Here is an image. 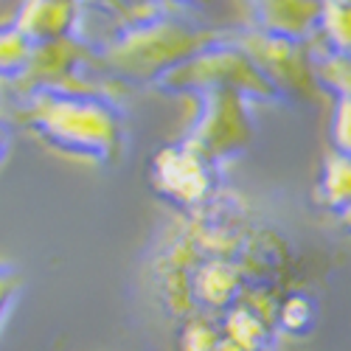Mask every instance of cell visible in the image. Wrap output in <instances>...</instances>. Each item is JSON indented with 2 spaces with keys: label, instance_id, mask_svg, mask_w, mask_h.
I'll return each instance as SVG.
<instances>
[{
  "label": "cell",
  "instance_id": "6da1fadb",
  "mask_svg": "<svg viewBox=\"0 0 351 351\" xmlns=\"http://www.w3.org/2000/svg\"><path fill=\"white\" fill-rule=\"evenodd\" d=\"M132 12L138 14V9ZM217 43H222L217 28H199L163 14H138L112 34V40L96 56V65L115 79L158 84L169 71Z\"/></svg>",
  "mask_w": 351,
  "mask_h": 351
},
{
  "label": "cell",
  "instance_id": "7a4b0ae2",
  "mask_svg": "<svg viewBox=\"0 0 351 351\" xmlns=\"http://www.w3.org/2000/svg\"><path fill=\"white\" fill-rule=\"evenodd\" d=\"M23 96L25 124L56 149L93 160H110L121 149V112L101 93L32 90Z\"/></svg>",
  "mask_w": 351,
  "mask_h": 351
},
{
  "label": "cell",
  "instance_id": "3957f363",
  "mask_svg": "<svg viewBox=\"0 0 351 351\" xmlns=\"http://www.w3.org/2000/svg\"><path fill=\"white\" fill-rule=\"evenodd\" d=\"M163 93H214V90H233L245 99H276L278 90L273 82L261 73V68L237 43H217L197 56L186 60L174 71H169L158 84Z\"/></svg>",
  "mask_w": 351,
  "mask_h": 351
},
{
  "label": "cell",
  "instance_id": "277c9868",
  "mask_svg": "<svg viewBox=\"0 0 351 351\" xmlns=\"http://www.w3.org/2000/svg\"><path fill=\"white\" fill-rule=\"evenodd\" d=\"M250 141L247 99L233 90L202 93V110L194 130L186 138V146L199 158L214 160L239 152Z\"/></svg>",
  "mask_w": 351,
  "mask_h": 351
},
{
  "label": "cell",
  "instance_id": "5b68a950",
  "mask_svg": "<svg viewBox=\"0 0 351 351\" xmlns=\"http://www.w3.org/2000/svg\"><path fill=\"white\" fill-rule=\"evenodd\" d=\"M250 60L261 68L273 87L281 90H312L315 87V65H309V51L304 43H292L276 34H267L261 28H250L242 32L239 37H233Z\"/></svg>",
  "mask_w": 351,
  "mask_h": 351
},
{
  "label": "cell",
  "instance_id": "8992f818",
  "mask_svg": "<svg viewBox=\"0 0 351 351\" xmlns=\"http://www.w3.org/2000/svg\"><path fill=\"white\" fill-rule=\"evenodd\" d=\"M84 60H96L90 48L82 45L76 37L56 40L45 45H34L32 60H28L23 76L17 84L25 93L32 90H76V93H96L93 87L76 84L79 79V65Z\"/></svg>",
  "mask_w": 351,
  "mask_h": 351
},
{
  "label": "cell",
  "instance_id": "52a82bcc",
  "mask_svg": "<svg viewBox=\"0 0 351 351\" xmlns=\"http://www.w3.org/2000/svg\"><path fill=\"white\" fill-rule=\"evenodd\" d=\"M152 180L155 189L180 202V206H194L211 191V171L208 160L199 158L186 143L180 146H166L152 160Z\"/></svg>",
  "mask_w": 351,
  "mask_h": 351
},
{
  "label": "cell",
  "instance_id": "ba28073f",
  "mask_svg": "<svg viewBox=\"0 0 351 351\" xmlns=\"http://www.w3.org/2000/svg\"><path fill=\"white\" fill-rule=\"evenodd\" d=\"M79 14L82 0H20L12 25L32 45H45L73 37Z\"/></svg>",
  "mask_w": 351,
  "mask_h": 351
},
{
  "label": "cell",
  "instance_id": "9c48e42d",
  "mask_svg": "<svg viewBox=\"0 0 351 351\" xmlns=\"http://www.w3.org/2000/svg\"><path fill=\"white\" fill-rule=\"evenodd\" d=\"M326 0H253L256 28L292 43H306L317 34Z\"/></svg>",
  "mask_w": 351,
  "mask_h": 351
},
{
  "label": "cell",
  "instance_id": "30bf717a",
  "mask_svg": "<svg viewBox=\"0 0 351 351\" xmlns=\"http://www.w3.org/2000/svg\"><path fill=\"white\" fill-rule=\"evenodd\" d=\"M320 202L332 211H346L351 206V158L343 152H329L320 178Z\"/></svg>",
  "mask_w": 351,
  "mask_h": 351
},
{
  "label": "cell",
  "instance_id": "8fae6325",
  "mask_svg": "<svg viewBox=\"0 0 351 351\" xmlns=\"http://www.w3.org/2000/svg\"><path fill=\"white\" fill-rule=\"evenodd\" d=\"M317 32L326 40V45L332 48V53L351 56V6L337 3V0H326L324 20H320Z\"/></svg>",
  "mask_w": 351,
  "mask_h": 351
},
{
  "label": "cell",
  "instance_id": "7c38bea8",
  "mask_svg": "<svg viewBox=\"0 0 351 351\" xmlns=\"http://www.w3.org/2000/svg\"><path fill=\"white\" fill-rule=\"evenodd\" d=\"M34 45L28 43L14 25L0 28V76L6 79H20L28 60H32Z\"/></svg>",
  "mask_w": 351,
  "mask_h": 351
},
{
  "label": "cell",
  "instance_id": "4fadbf2b",
  "mask_svg": "<svg viewBox=\"0 0 351 351\" xmlns=\"http://www.w3.org/2000/svg\"><path fill=\"white\" fill-rule=\"evenodd\" d=\"M315 79L337 99H351V56L346 53L324 56L320 62H315Z\"/></svg>",
  "mask_w": 351,
  "mask_h": 351
},
{
  "label": "cell",
  "instance_id": "5bb4252c",
  "mask_svg": "<svg viewBox=\"0 0 351 351\" xmlns=\"http://www.w3.org/2000/svg\"><path fill=\"white\" fill-rule=\"evenodd\" d=\"M278 320H281V329L292 332V335H304L312 329L315 324V304L306 295H289L281 309H278Z\"/></svg>",
  "mask_w": 351,
  "mask_h": 351
},
{
  "label": "cell",
  "instance_id": "9a60e30c",
  "mask_svg": "<svg viewBox=\"0 0 351 351\" xmlns=\"http://www.w3.org/2000/svg\"><path fill=\"white\" fill-rule=\"evenodd\" d=\"M197 281H211V289L206 292V298L219 304V301H225L230 295L233 287H237V273H233L228 265H219V261H214V265L199 270Z\"/></svg>",
  "mask_w": 351,
  "mask_h": 351
},
{
  "label": "cell",
  "instance_id": "2e32d148",
  "mask_svg": "<svg viewBox=\"0 0 351 351\" xmlns=\"http://www.w3.org/2000/svg\"><path fill=\"white\" fill-rule=\"evenodd\" d=\"M332 141H335V152H343L351 158V99H337L335 104Z\"/></svg>",
  "mask_w": 351,
  "mask_h": 351
},
{
  "label": "cell",
  "instance_id": "e0dca14e",
  "mask_svg": "<svg viewBox=\"0 0 351 351\" xmlns=\"http://www.w3.org/2000/svg\"><path fill=\"white\" fill-rule=\"evenodd\" d=\"M124 6H130V9H135V6H152L155 0H121Z\"/></svg>",
  "mask_w": 351,
  "mask_h": 351
},
{
  "label": "cell",
  "instance_id": "ac0fdd59",
  "mask_svg": "<svg viewBox=\"0 0 351 351\" xmlns=\"http://www.w3.org/2000/svg\"><path fill=\"white\" fill-rule=\"evenodd\" d=\"M3 155H6V132L0 127V160H3Z\"/></svg>",
  "mask_w": 351,
  "mask_h": 351
},
{
  "label": "cell",
  "instance_id": "d6986e66",
  "mask_svg": "<svg viewBox=\"0 0 351 351\" xmlns=\"http://www.w3.org/2000/svg\"><path fill=\"white\" fill-rule=\"evenodd\" d=\"M340 217H343V222H346V225H348V228H351V206H348V208H346V211H343V214H340Z\"/></svg>",
  "mask_w": 351,
  "mask_h": 351
},
{
  "label": "cell",
  "instance_id": "ffe728a7",
  "mask_svg": "<svg viewBox=\"0 0 351 351\" xmlns=\"http://www.w3.org/2000/svg\"><path fill=\"white\" fill-rule=\"evenodd\" d=\"M337 3H348V6H351V0H337Z\"/></svg>",
  "mask_w": 351,
  "mask_h": 351
}]
</instances>
